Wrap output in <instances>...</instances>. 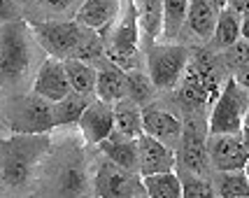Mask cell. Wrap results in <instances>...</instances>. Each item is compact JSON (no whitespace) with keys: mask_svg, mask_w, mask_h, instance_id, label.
Masks as SVG:
<instances>
[{"mask_svg":"<svg viewBox=\"0 0 249 198\" xmlns=\"http://www.w3.org/2000/svg\"><path fill=\"white\" fill-rule=\"evenodd\" d=\"M40 44L26 21L0 23V87L14 89L28 77Z\"/></svg>","mask_w":249,"mask_h":198,"instance_id":"1","label":"cell"},{"mask_svg":"<svg viewBox=\"0 0 249 198\" xmlns=\"http://www.w3.org/2000/svg\"><path fill=\"white\" fill-rule=\"evenodd\" d=\"M177 87H179V98L194 108L214 103L221 89H219V70L212 56L207 52H198L194 58H189Z\"/></svg>","mask_w":249,"mask_h":198,"instance_id":"2","label":"cell"},{"mask_svg":"<svg viewBox=\"0 0 249 198\" xmlns=\"http://www.w3.org/2000/svg\"><path fill=\"white\" fill-rule=\"evenodd\" d=\"M47 144L49 140L44 135H14L10 140H5L2 161H0L2 180L10 187H21L31 175L33 163L47 149Z\"/></svg>","mask_w":249,"mask_h":198,"instance_id":"3","label":"cell"},{"mask_svg":"<svg viewBox=\"0 0 249 198\" xmlns=\"http://www.w3.org/2000/svg\"><path fill=\"white\" fill-rule=\"evenodd\" d=\"M247 108L249 93L233 79V75L226 77L217 100L212 103V114H210V121H207V135L240 133Z\"/></svg>","mask_w":249,"mask_h":198,"instance_id":"4","label":"cell"},{"mask_svg":"<svg viewBox=\"0 0 249 198\" xmlns=\"http://www.w3.org/2000/svg\"><path fill=\"white\" fill-rule=\"evenodd\" d=\"M89 28L79 26L77 21H35L33 23V35L40 44V49L47 52V56L68 61L75 58L79 47L87 40Z\"/></svg>","mask_w":249,"mask_h":198,"instance_id":"5","label":"cell"},{"mask_svg":"<svg viewBox=\"0 0 249 198\" xmlns=\"http://www.w3.org/2000/svg\"><path fill=\"white\" fill-rule=\"evenodd\" d=\"M7 124L14 135H44L54 128V103L31 91L10 105Z\"/></svg>","mask_w":249,"mask_h":198,"instance_id":"6","label":"cell"},{"mask_svg":"<svg viewBox=\"0 0 249 198\" xmlns=\"http://www.w3.org/2000/svg\"><path fill=\"white\" fill-rule=\"evenodd\" d=\"M189 52L179 44H152L147 47V75L156 89H175L184 75Z\"/></svg>","mask_w":249,"mask_h":198,"instance_id":"7","label":"cell"},{"mask_svg":"<svg viewBox=\"0 0 249 198\" xmlns=\"http://www.w3.org/2000/svg\"><path fill=\"white\" fill-rule=\"evenodd\" d=\"M207 161L217 173L228 170H245L249 154L242 144L240 133H224V135H207Z\"/></svg>","mask_w":249,"mask_h":198,"instance_id":"8","label":"cell"},{"mask_svg":"<svg viewBox=\"0 0 249 198\" xmlns=\"http://www.w3.org/2000/svg\"><path fill=\"white\" fill-rule=\"evenodd\" d=\"M138 175L121 170L119 165L103 161L93 177V191L98 198H133L138 194Z\"/></svg>","mask_w":249,"mask_h":198,"instance_id":"9","label":"cell"},{"mask_svg":"<svg viewBox=\"0 0 249 198\" xmlns=\"http://www.w3.org/2000/svg\"><path fill=\"white\" fill-rule=\"evenodd\" d=\"M72 89H70V82H68V75H65L63 61L47 56L42 61V66H40V70H37L35 79H33V93L42 96L49 103H58Z\"/></svg>","mask_w":249,"mask_h":198,"instance_id":"10","label":"cell"},{"mask_svg":"<svg viewBox=\"0 0 249 198\" xmlns=\"http://www.w3.org/2000/svg\"><path fill=\"white\" fill-rule=\"evenodd\" d=\"M182 131H184L182 121L170 112L159 110V108H144L142 110V133L159 140L165 147L175 149V152H177L179 140H182Z\"/></svg>","mask_w":249,"mask_h":198,"instance_id":"11","label":"cell"},{"mask_svg":"<svg viewBox=\"0 0 249 198\" xmlns=\"http://www.w3.org/2000/svg\"><path fill=\"white\" fill-rule=\"evenodd\" d=\"M135 143H138V163H140L138 173L142 177L159 175V173H173L175 170V165H177V152L175 149L165 147V144H161L159 140H154L144 133Z\"/></svg>","mask_w":249,"mask_h":198,"instance_id":"12","label":"cell"},{"mask_svg":"<svg viewBox=\"0 0 249 198\" xmlns=\"http://www.w3.org/2000/svg\"><path fill=\"white\" fill-rule=\"evenodd\" d=\"M79 126V133L82 138L91 144H100L103 140H107L112 131H114V112H112V105L103 103V100L93 98L91 105H89L84 114L77 121Z\"/></svg>","mask_w":249,"mask_h":198,"instance_id":"13","label":"cell"},{"mask_svg":"<svg viewBox=\"0 0 249 198\" xmlns=\"http://www.w3.org/2000/svg\"><path fill=\"white\" fill-rule=\"evenodd\" d=\"M179 161L184 173H191L196 177H205L210 161H207V147H205V138L196 131L194 126H186L182 131V140H179Z\"/></svg>","mask_w":249,"mask_h":198,"instance_id":"14","label":"cell"},{"mask_svg":"<svg viewBox=\"0 0 249 198\" xmlns=\"http://www.w3.org/2000/svg\"><path fill=\"white\" fill-rule=\"evenodd\" d=\"M121 10V0H82L75 21L89 31L105 35V28L117 19Z\"/></svg>","mask_w":249,"mask_h":198,"instance_id":"15","label":"cell"},{"mask_svg":"<svg viewBox=\"0 0 249 198\" xmlns=\"http://www.w3.org/2000/svg\"><path fill=\"white\" fill-rule=\"evenodd\" d=\"M89 187L87 168L79 156L65 159V163L56 173V191L61 198H79Z\"/></svg>","mask_w":249,"mask_h":198,"instance_id":"16","label":"cell"},{"mask_svg":"<svg viewBox=\"0 0 249 198\" xmlns=\"http://www.w3.org/2000/svg\"><path fill=\"white\" fill-rule=\"evenodd\" d=\"M93 96L107 105L119 103L121 98H126V72L119 70L112 63L96 68V91Z\"/></svg>","mask_w":249,"mask_h":198,"instance_id":"17","label":"cell"},{"mask_svg":"<svg viewBox=\"0 0 249 198\" xmlns=\"http://www.w3.org/2000/svg\"><path fill=\"white\" fill-rule=\"evenodd\" d=\"M100 152L105 154L109 163L119 165L121 170H128V173H135L140 170V163H138V143L135 140H126V138H119V135H109L107 140L98 144Z\"/></svg>","mask_w":249,"mask_h":198,"instance_id":"18","label":"cell"},{"mask_svg":"<svg viewBox=\"0 0 249 198\" xmlns=\"http://www.w3.org/2000/svg\"><path fill=\"white\" fill-rule=\"evenodd\" d=\"M114 112V135L126 140H138L142 135V110L130 98H121L112 105Z\"/></svg>","mask_w":249,"mask_h":198,"instance_id":"19","label":"cell"},{"mask_svg":"<svg viewBox=\"0 0 249 198\" xmlns=\"http://www.w3.org/2000/svg\"><path fill=\"white\" fill-rule=\"evenodd\" d=\"M217 17L219 10L212 5V0H189L186 23H189V28L196 37L210 42V37L214 33V26H217Z\"/></svg>","mask_w":249,"mask_h":198,"instance_id":"20","label":"cell"},{"mask_svg":"<svg viewBox=\"0 0 249 198\" xmlns=\"http://www.w3.org/2000/svg\"><path fill=\"white\" fill-rule=\"evenodd\" d=\"M189 0H163L161 5V40L173 42L184 31Z\"/></svg>","mask_w":249,"mask_h":198,"instance_id":"21","label":"cell"},{"mask_svg":"<svg viewBox=\"0 0 249 198\" xmlns=\"http://www.w3.org/2000/svg\"><path fill=\"white\" fill-rule=\"evenodd\" d=\"M240 26H242V17L226 5L224 10L219 12L214 33L210 37L212 49H228V47H233L240 40Z\"/></svg>","mask_w":249,"mask_h":198,"instance_id":"22","label":"cell"},{"mask_svg":"<svg viewBox=\"0 0 249 198\" xmlns=\"http://www.w3.org/2000/svg\"><path fill=\"white\" fill-rule=\"evenodd\" d=\"M138 12L140 33L147 35V47H152L161 37V5L163 0H133Z\"/></svg>","mask_w":249,"mask_h":198,"instance_id":"23","label":"cell"},{"mask_svg":"<svg viewBox=\"0 0 249 198\" xmlns=\"http://www.w3.org/2000/svg\"><path fill=\"white\" fill-rule=\"evenodd\" d=\"M63 66L70 89L75 93H82V96H93V91H96V68L91 63L77 61V58H68V61H63Z\"/></svg>","mask_w":249,"mask_h":198,"instance_id":"24","label":"cell"},{"mask_svg":"<svg viewBox=\"0 0 249 198\" xmlns=\"http://www.w3.org/2000/svg\"><path fill=\"white\" fill-rule=\"evenodd\" d=\"M96 96H82V93H75L70 91L63 100L54 103V126H68V124H77L79 117L84 114L91 100Z\"/></svg>","mask_w":249,"mask_h":198,"instance_id":"25","label":"cell"},{"mask_svg":"<svg viewBox=\"0 0 249 198\" xmlns=\"http://www.w3.org/2000/svg\"><path fill=\"white\" fill-rule=\"evenodd\" d=\"M142 189L147 198H182V180L175 170L142 177Z\"/></svg>","mask_w":249,"mask_h":198,"instance_id":"26","label":"cell"},{"mask_svg":"<svg viewBox=\"0 0 249 198\" xmlns=\"http://www.w3.org/2000/svg\"><path fill=\"white\" fill-rule=\"evenodd\" d=\"M212 187H214L217 198H249V180L245 170L219 173Z\"/></svg>","mask_w":249,"mask_h":198,"instance_id":"27","label":"cell"},{"mask_svg":"<svg viewBox=\"0 0 249 198\" xmlns=\"http://www.w3.org/2000/svg\"><path fill=\"white\" fill-rule=\"evenodd\" d=\"M154 93H156V87L152 84L147 72L142 70L126 72V98H130L135 105H144L154 98Z\"/></svg>","mask_w":249,"mask_h":198,"instance_id":"28","label":"cell"},{"mask_svg":"<svg viewBox=\"0 0 249 198\" xmlns=\"http://www.w3.org/2000/svg\"><path fill=\"white\" fill-rule=\"evenodd\" d=\"M179 180H182V198H217L212 182L205 180V177H196L191 173H186V177L179 175Z\"/></svg>","mask_w":249,"mask_h":198,"instance_id":"29","label":"cell"},{"mask_svg":"<svg viewBox=\"0 0 249 198\" xmlns=\"http://www.w3.org/2000/svg\"><path fill=\"white\" fill-rule=\"evenodd\" d=\"M33 12H47V14H68L77 0H21Z\"/></svg>","mask_w":249,"mask_h":198,"instance_id":"30","label":"cell"},{"mask_svg":"<svg viewBox=\"0 0 249 198\" xmlns=\"http://www.w3.org/2000/svg\"><path fill=\"white\" fill-rule=\"evenodd\" d=\"M224 61H226L233 70H240L242 66H247L249 63V42H245V40L240 37L233 47L224 49Z\"/></svg>","mask_w":249,"mask_h":198,"instance_id":"31","label":"cell"},{"mask_svg":"<svg viewBox=\"0 0 249 198\" xmlns=\"http://www.w3.org/2000/svg\"><path fill=\"white\" fill-rule=\"evenodd\" d=\"M17 10H19L17 0H0V21H17V14H19Z\"/></svg>","mask_w":249,"mask_h":198,"instance_id":"32","label":"cell"},{"mask_svg":"<svg viewBox=\"0 0 249 198\" xmlns=\"http://www.w3.org/2000/svg\"><path fill=\"white\" fill-rule=\"evenodd\" d=\"M233 79H235V82H238L240 87H242V89H245V91L249 93V63H247V66H242L240 70H235V75H233Z\"/></svg>","mask_w":249,"mask_h":198,"instance_id":"33","label":"cell"},{"mask_svg":"<svg viewBox=\"0 0 249 198\" xmlns=\"http://www.w3.org/2000/svg\"><path fill=\"white\" fill-rule=\"evenodd\" d=\"M226 5L240 17H249V0H226Z\"/></svg>","mask_w":249,"mask_h":198,"instance_id":"34","label":"cell"},{"mask_svg":"<svg viewBox=\"0 0 249 198\" xmlns=\"http://www.w3.org/2000/svg\"><path fill=\"white\" fill-rule=\"evenodd\" d=\"M240 37L249 42V17H242V26H240Z\"/></svg>","mask_w":249,"mask_h":198,"instance_id":"35","label":"cell"},{"mask_svg":"<svg viewBox=\"0 0 249 198\" xmlns=\"http://www.w3.org/2000/svg\"><path fill=\"white\" fill-rule=\"evenodd\" d=\"M240 138H242V144H245V149H247V154H249V128H242Z\"/></svg>","mask_w":249,"mask_h":198,"instance_id":"36","label":"cell"},{"mask_svg":"<svg viewBox=\"0 0 249 198\" xmlns=\"http://www.w3.org/2000/svg\"><path fill=\"white\" fill-rule=\"evenodd\" d=\"M212 5H214V7H217V10L221 12L224 7H226V0H212Z\"/></svg>","mask_w":249,"mask_h":198,"instance_id":"37","label":"cell"},{"mask_svg":"<svg viewBox=\"0 0 249 198\" xmlns=\"http://www.w3.org/2000/svg\"><path fill=\"white\" fill-rule=\"evenodd\" d=\"M242 128H249V108L245 112V121H242Z\"/></svg>","mask_w":249,"mask_h":198,"instance_id":"38","label":"cell"},{"mask_svg":"<svg viewBox=\"0 0 249 198\" xmlns=\"http://www.w3.org/2000/svg\"><path fill=\"white\" fill-rule=\"evenodd\" d=\"M2 147H5V140H0V161H2Z\"/></svg>","mask_w":249,"mask_h":198,"instance_id":"39","label":"cell"},{"mask_svg":"<svg viewBox=\"0 0 249 198\" xmlns=\"http://www.w3.org/2000/svg\"><path fill=\"white\" fill-rule=\"evenodd\" d=\"M245 175H247V180H249V161H247V165H245Z\"/></svg>","mask_w":249,"mask_h":198,"instance_id":"40","label":"cell"}]
</instances>
